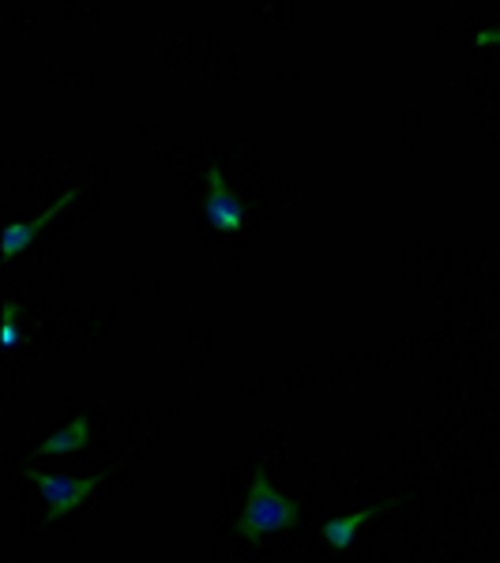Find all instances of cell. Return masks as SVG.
Masks as SVG:
<instances>
[{
	"label": "cell",
	"mask_w": 500,
	"mask_h": 563,
	"mask_svg": "<svg viewBox=\"0 0 500 563\" xmlns=\"http://www.w3.org/2000/svg\"><path fill=\"white\" fill-rule=\"evenodd\" d=\"M297 522V504L286 493H279L271 485V477L263 470H252L249 477V499H244L238 515V533L249 541H263L271 533H283Z\"/></svg>",
	"instance_id": "cell-1"
},
{
	"label": "cell",
	"mask_w": 500,
	"mask_h": 563,
	"mask_svg": "<svg viewBox=\"0 0 500 563\" xmlns=\"http://www.w3.org/2000/svg\"><path fill=\"white\" fill-rule=\"evenodd\" d=\"M0 342H4V350L20 346V305H15V301H4V323H0Z\"/></svg>",
	"instance_id": "cell-7"
},
{
	"label": "cell",
	"mask_w": 500,
	"mask_h": 563,
	"mask_svg": "<svg viewBox=\"0 0 500 563\" xmlns=\"http://www.w3.org/2000/svg\"><path fill=\"white\" fill-rule=\"evenodd\" d=\"M380 511H384V504H369V507H358V511H350V515H335V519H327L320 526V541L331 552H347Z\"/></svg>",
	"instance_id": "cell-5"
},
{
	"label": "cell",
	"mask_w": 500,
	"mask_h": 563,
	"mask_svg": "<svg viewBox=\"0 0 500 563\" xmlns=\"http://www.w3.org/2000/svg\"><path fill=\"white\" fill-rule=\"evenodd\" d=\"M34 481V488L42 493L45 507H50L53 519H68L76 507H84V499H90L98 488L106 485L109 474H90V477H76V474H45V470H31L26 474Z\"/></svg>",
	"instance_id": "cell-2"
},
{
	"label": "cell",
	"mask_w": 500,
	"mask_h": 563,
	"mask_svg": "<svg viewBox=\"0 0 500 563\" xmlns=\"http://www.w3.org/2000/svg\"><path fill=\"white\" fill-rule=\"evenodd\" d=\"M90 440H95V424H90L87 417H72L68 424H61L57 432H50L39 443V455H50V459L76 455V451H84Z\"/></svg>",
	"instance_id": "cell-6"
},
{
	"label": "cell",
	"mask_w": 500,
	"mask_h": 563,
	"mask_svg": "<svg viewBox=\"0 0 500 563\" xmlns=\"http://www.w3.org/2000/svg\"><path fill=\"white\" fill-rule=\"evenodd\" d=\"M204 218L218 233H241L249 225V203L233 192L218 166L204 169Z\"/></svg>",
	"instance_id": "cell-3"
},
{
	"label": "cell",
	"mask_w": 500,
	"mask_h": 563,
	"mask_svg": "<svg viewBox=\"0 0 500 563\" xmlns=\"http://www.w3.org/2000/svg\"><path fill=\"white\" fill-rule=\"evenodd\" d=\"M475 45H500V26H486V31H478Z\"/></svg>",
	"instance_id": "cell-8"
},
{
	"label": "cell",
	"mask_w": 500,
	"mask_h": 563,
	"mask_svg": "<svg viewBox=\"0 0 500 563\" xmlns=\"http://www.w3.org/2000/svg\"><path fill=\"white\" fill-rule=\"evenodd\" d=\"M76 196H79V188H68L65 196L61 199H53V203H45L39 214L34 218H26V222H12L4 230V238H0V249H4V256H20V252L26 249V244H31L34 238H39V233L45 230V225L53 222V218L57 214H65L72 203H76Z\"/></svg>",
	"instance_id": "cell-4"
}]
</instances>
